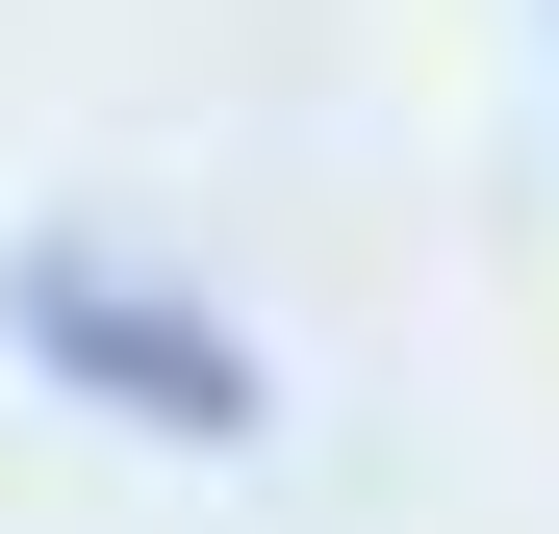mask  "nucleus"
<instances>
[{
	"label": "nucleus",
	"instance_id": "f257e3e1",
	"mask_svg": "<svg viewBox=\"0 0 559 534\" xmlns=\"http://www.w3.org/2000/svg\"><path fill=\"white\" fill-rule=\"evenodd\" d=\"M0 331H26V382H76V407L178 432V459H229V432L280 407V382H254V331H204L178 281H128L103 229H26V254H0Z\"/></svg>",
	"mask_w": 559,
	"mask_h": 534
}]
</instances>
